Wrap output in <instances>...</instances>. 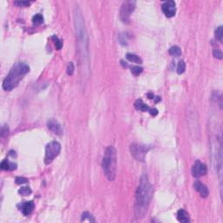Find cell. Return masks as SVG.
<instances>
[{
  "instance_id": "obj_1",
  "label": "cell",
  "mask_w": 223,
  "mask_h": 223,
  "mask_svg": "<svg viewBox=\"0 0 223 223\" xmlns=\"http://www.w3.org/2000/svg\"><path fill=\"white\" fill-rule=\"evenodd\" d=\"M153 194V188L147 175H142L139 187L135 193V216L138 219L143 218L148 209Z\"/></svg>"
},
{
  "instance_id": "obj_2",
  "label": "cell",
  "mask_w": 223,
  "mask_h": 223,
  "mask_svg": "<svg viewBox=\"0 0 223 223\" xmlns=\"http://www.w3.org/2000/svg\"><path fill=\"white\" fill-rule=\"evenodd\" d=\"M29 71H30V67L26 63L18 62L15 64L11 67L6 78L4 79V82H3L4 90L10 92L16 88L18 86L21 79L24 78L26 74L29 73Z\"/></svg>"
},
{
  "instance_id": "obj_3",
  "label": "cell",
  "mask_w": 223,
  "mask_h": 223,
  "mask_svg": "<svg viewBox=\"0 0 223 223\" xmlns=\"http://www.w3.org/2000/svg\"><path fill=\"white\" fill-rule=\"evenodd\" d=\"M102 169L106 177L110 181H113L116 178L117 171V151L113 145H109L105 151Z\"/></svg>"
},
{
  "instance_id": "obj_4",
  "label": "cell",
  "mask_w": 223,
  "mask_h": 223,
  "mask_svg": "<svg viewBox=\"0 0 223 223\" xmlns=\"http://www.w3.org/2000/svg\"><path fill=\"white\" fill-rule=\"evenodd\" d=\"M60 150H61V145L58 141H52L48 143L46 147V156H45L46 164H50L59 154Z\"/></svg>"
},
{
  "instance_id": "obj_5",
  "label": "cell",
  "mask_w": 223,
  "mask_h": 223,
  "mask_svg": "<svg viewBox=\"0 0 223 223\" xmlns=\"http://www.w3.org/2000/svg\"><path fill=\"white\" fill-rule=\"evenodd\" d=\"M149 149H150L149 146L140 145L137 143H133L130 145V152H131L132 156L135 160H137L138 161H141V162L145 161V155L148 153Z\"/></svg>"
},
{
  "instance_id": "obj_6",
  "label": "cell",
  "mask_w": 223,
  "mask_h": 223,
  "mask_svg": "<svg viewBox=\"0 0 223 223\" xmlns=\"http://www.w3.org/2000/svg\"><path fill=\"white\" fill-rule=\"evenodd\" d=\"M135 7H136L135 1H125L123 3V5L120 8L119 17L124 24H129L130 17L133 12V10H135Z\"/></svg>"
},
{
  "instance_id": "obj_7",
  "label": "cell",
  "mask_w": 223,
  "mask_h": 223,
  "mask_svg": "<svg viewBox=\"0 0 223 223\" xmlns=\"http://www.w3.org/2000/svg\"><path fill=\"white\" fill-rule=\"evenodd\" d=\"M192 174L193 176L195 178H199V177L206 175L208 173V166L206 164H204L200 161H196L194 162V164L192 166Z\"/></svg>"
},
{
  "instance_id": "obj_8",
  "label": "cell",
  "mask_w": 223,
  "mask_h": 223,
  "mask_svg": "<svg viewBox=\"0 0 223 223\" xmlns=\"http://www.w3.org/2000/svg\"><path fill=\"white\" fill-rule=\"evenodd\" d=\"M161 9L163 13L165 14L166 17L167 18H173L175 16L176 13V5H175V2L174 1H166L163 3V5L161 6Z\"/></svg>"
},
{
  "instance_id": "obj_9",
  "label": "cell",
  "mask_w": 223,
  "mask_h": 223,
  "mask_svg": "<svg viewBox=\"0 0 223 223\" xmlns=\"http://www.w3.org/2000/svg\"><path fill=\"white\" fill-rule=\"evenodd\" d=\"M134 106L137 110L141 111V112H148L153 116H156L158 114V110L156 109V108L149 107L147 105H145L143 102L142 99H137L134 102Z\"/></svg>"
},
{
  "instance_id": "obj_10",
  "label": "cell",
  "mask_w": 223,
  "mask_h": 223,
  "mask_svg": "<svg viewBox=\"0 0 223 223\" xmlns=\"http://www.w3.org/2000/svg\"><path fill=\"white\" fill-rule=\"evenodd\" d=\"M47 127L55 134L61 135L63 133V129L60 124L54 119H50L47 122Z\"/></svg>"
},
{
  "instance_id": "obj_11",
  "label": "cell",
  "mask_w": 223,
  "mask_h": 223,
  "mask_svg": "<svg viewBox=\"0 0 223 223\" xmlns=\"http://www.w3.org/2000/svg\"><path fill=\"white\" fill-rule=\"evenodd\" d=\"M193 188L194 190H196L200 194L201 196L203 198H207L209 194V191H208V187L203 184L201 181H195L193 183Z\"/></svg>"
},
{
  "instance_id": "obj_12",
  "label": "cell",
  "mask_w": 223,
  "mask_h": 223,
  "mask_svg": "<svg viewBox=\"0 0 223 223\" xmlns=\"http://www.w3.org/2000/svg\"><path fill=\"white\" fill-rule=\"evenodd\" d=\"M34 203L33 201H26V202L22 203L20 206H19V209H20L21 211H22V213L24 215H26V216H28V215H30L31 213H32V211H33V209H34Z\"/></svg>"
},
{
  "instance_id": "obj_13",
  "label": "cell",
  "mask_w": 223,
  "mask_h": 223,
  "mask_svg": "<svg viewBox=\"0 0 223 223\" xmlns=\"http://www.w3.org/2000/svg\"><path fill=\"white\" fill-rule=\"evenodd\" d=\"M177 219L180 222L183 223H187L190 221V217H189V214L187 213L185 209H180L178 212H177Z\"/></svg>"
},
{
  "instance_id": "obj_14",
  "label": "cell",
  "mask_w": 223,
  "mask_h": 223,
  "mask_svg": "<svg viewBox=\"0 0 223 223\" xmlns=\"http://www.w3.org/2000/svg\"><path fill=\"white\" fill-rule=\"evenodd\" d=\"M1 169L2 170H5V171H13L17 168V164L13 163V162H10L8 160H4V161L1 162Z\"/></svg>"
},
{
  "instance_id": "obj_15",
  "label": "cell",
  "mask_w": 223,
  "mask_h": 223,
  "mask_svg": "<svg viewBox=\"0 0 223 223\" xmlns=\"http://www.w3.org/2000/svg\"><path fill=\"white\" fill-rule=\"evenodd\" d=\"M125 58L129 60L130 62L136 63V64H141V63L143 62L142 61V58L140 56H138L136 54H133V53H127Z\"/></svg>"
},
{
  "instance_id": "obj_16",
  "label": "cell",
  "mask_w": 223,
  "mask_h": 223,
  "mask_svg": "<svg viewBox=\"0 0 223 223\" xmlns=\"http://www.w3.org/2000/svg\"><path fill=\"white\" fill-rule=\"evenodd\" d=\"M168 52H169V54L171 56H173V57H180L181 55V49L179 46H173L170 47Z\"/></svg>"
},
{
  "instance_id": "obj_17",
  "label": "cell",
  "mask_w": 223,
  "mask_h": 223,
  "mask_svg": "<svg viewBox=\"0 0 223 223\" xmlns=\"http://www.w3.org/2000/svg\"><path fill=\"white\" fill-rule=\"evenodd\" d=\"M43 22H44V17L41 14H39V13L36 14L32 18V23L34 25H36V26L41 25V24H43Z\"/></svg>"
},
{
  "instance_id": "obj_18",
  "label": "cell",
  "mask_w": 223,
  "mask_h": 223,
  "mask_svg": "<svg viewBox=\"0 0 223 223\" xmlns=\"http://www.w3.org/2000/svg\"><path fill=\"white\" fill-rule=\"evenodd\" d=\"M215 38L220 42L223 41V27L221 26L215 30Z\"/></svg>"
},
{
  "instance_id": "obj_19",
  "label": "cell",
  "mask_w": 223,
  "mask_h": 223,
  "mask_svg": "<svg viewBox=\"0 0 223 223\" xmlns=\"http://www.w3.org/2000/svg\"><path fill=\"white\" fill-rule=\"evenodd\" d=\"M186 70V63L184 62V60H181L178 63L177 66V73L178 74H182Z\"/></svg>"
},
{
  "instance_id": "obj_20",
  "label": "cell",
  "mask_w": 223,
  "mask_h": 223,
  "mask_svg": "<svg viewBox=\"0 0 223 223\" xmlns=\"http://www.w3.org/2000/svg\"><path fill=\"white\" fill-rule=\"evenodd\" d=\"M119 41L122 46H126L128 42V35L126 33H121L119 36Z\"/></svg>"
},
{
  "instance_id": "obj_21",
  "label": "cell",
  "mask_w": 223,
  "mask_h": 223,
  "mask_svg": "<svg viewBox=\"0 0 223 223\" xmlns=\"http://www.w3.org/2000/svg\"><path fill=\"white\" fill-rule=\"evenodd\" d=\"M18 193L23 195V196H27V195H30L31 193V188L29 187H21L20 189L18 190Z\"/></svg>"
},
{
  "instance_id": "obj_22",
  "label": "cell",
  "mask_w": 223,
  "mask_h": 223,
  "mask_svg": "<svg viewBox=\"0 0 223 223\" xmlns=\"http://www.w3.org/2000/svg\"><path fill=\"white\" fill-rule=\"evenodd\" d=\"M52 40L54 42V44H55V46L57 48L58 50H60L61 48H62V46H63V42L61 39H59L57 36H52Z\"/></svg>"
},
{
  "instance_id": "obj_23",
  "label": "cell",
  "mask_w": 223,
  "mask_h": 223,
  "mask_svg": "<svg viewBox=\"0 0 223 223\" xmlns=\"http://www.w3.org/2000/svg\"><path fill=\"white\" fill-rule=\"evenodd\" d=\"M143 72V68L138 66H135L131 68V73H133L134 76H139L140 74H141Z\"/></svg>"
},
{
  "instance_id": "obj_24",
  "label": "cell",
  "mask_w": 223,
  "mask_h": 223,
  "mask_svg": "<svg viewBox=\"0 0 223 223\" xmlns=\"http://www.w3.org/2000/svg\"><path fill=\"white\" fill-rule=\"evenodd\" d=\"M86 220H88L89 221H95L92 214H90L88 212H85V213H82L81 221H86Z\"/></svg>"
},
{
  "instance_id": "obj_25",
  "label": "cell",
  "mask_w": 223,
  "mask_h": 223,
  "mask_svg": "<svg viewBox=\"0 0 223 223\" xmlns=\"http://www.w3.org/2000/svg\"><path fill=\"white\" fill-rule=\"evenodd\" d=\"M213 57L216 58H218V59H222V58H223L222 52H221V50H219V49H214V50H213Z\"/></svg>"
},
{
  "instance_id": "obj_26",
  "label": "cell",
  "mask_w": 223,
  "mask_h": 223,
  "mask_svg": "<svg viewBox=\"0 0 223 223\" xmlns=\"http://www.w3.org/2000/svg\"><path fill=\"white\" fill-rule=\"evenodd\" d=\"M14 5H18V6H21V7H26L31 5V2L28 1H15Z\"/></svg>"
},
{
  "instance_id": "obj_27",
  "label": "cell",
  "mask_w": 223,
  "mask_h": 223,
  "mask_svg": "<svg viewBox=\"0 0 223 223\" xmlns=\"http://www.w3.org/2000/svg\"><path fill=\"white\" fill-rule=\"evenodd\" d=\"M8 134H9V128H8V126L6 125H5L1 128V136L2 137H5Z\"/></svg>"
},
{
  "instance_id": "obj_28",
  "label": "cell",
  "mask_w": 223,
  "mask_h": 223,
  "mask_svg": "<svg viewBox=\"0 0 223 223\" xmlns=\"http://www.w3.org/2000/svg\"><path fill=\"white\" fill-rule=\"evenodd\" d=\"M66 72H67L68 75H73V73H74V65H73V62H70L68 64Z\"/></svg>"
},
{
  "instance_id": "obj_29",
  "label": "cell",
  "mask_w": 223,
  "mask_h": 223,
  "mask_svg": "<svg viewBox=\"0 0 223 223\" xmlns=\"http://www.w3.org/2000/svg\"><path fill=\"white\" fill-rule=\"evenodd\" d=\"M15 181L17 184L20 185V184H25V183H27L28 182V180L25 178V177H17L15 180Z\"/></svg>"
},
{
  "instance_id": "obj_30",
  "label": "cell",
  "mask_w": 223,
  "mask_h": 223,
  "mask_svg": "<svg viewBox=\"0 0 223 223\" xmlns=\"http://www.w3.org/2000/svg\"><path fill=\"white\" fill-rule=\"evenodd\" d=\"M147 96H148V98H149V99H154V95H153V94H147Z\"/></svg>"
}]
</instances>
